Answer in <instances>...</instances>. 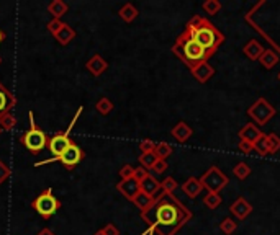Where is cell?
I'll return each instance as SVG.
<instances>
[{"mask_svg":"<svg viewBox=\"0 0 280 235\" xmlns=\"http://www.w3.org/2000/svg\"><path fill=\"white\" fill-rule=\"evenodd\" d=\"M169 196L171 199L164 198L159 199V203L152 204L151 216L142 214V219L152 224L159 235H174L188 219H192V212H188L179 201H175L172 195Z\"/></svg>","mask_w":280,"mask_h":235,"instance_id":"6da1fadb","label":"cell"},{"mask_svg":"<svg viewBox=\"0 0 280 235\" xmlns=\"http://www.w3.org/2000/svg\"><path fill=\"white\" fill-rule=\"evenodd\" d=\"M185 29L192 36V39L197 41V43L210 54V58L216 53V49L220 48L223 44V41H225L223 33L215 27V25L211 22H208L207 18L198 17V15H195V17L187 23Z\"/></svg>","mask_w":280,"mask_h":235,"instance_id":"7a4b0ae2","label":"cell"},{"mask_svg":"<svg viewBox=\"0 0 280 235\" xmlns=\"http://www.w3.org/2000/svg\"><path fill=\"white\" fill-rule=\"evenodd\" d=\"M172 51L175 53V56H179V58L184 60L188 69H193L200 62H208V59H210V54H208L197 41L192 39L187 29L177 38Z\"/></svg>","mask_w":280,"mask_h":235,"instance_id":"3957f363","label":"cell"},{"mask_svg":"<svg viewBox=\"0 0 280 235\" xmlns=\"http://www.w3.org/2000/svg\"><path fill=\"white\" fill-rule=\"evenodd\" d=\"M276 113H277L276 108H274L266 98H257L247 110L249 118H252V119L256 121V126L267 124V122L276 116Z\"/></svg>","mask_w":280,"mask_h":235,"instance_id":"277c9868","label":"cell"},{"mask_svg":"<svg viewBox=\"0 0 280 235\" xmlns=\"http://www.w3.org/2000/svg\"><path fill=\"white\" fill-rule=\"evenodd\" d=\"M203 188H207L208 193H220L228 185V178L218 167H211L202 178H198Z\"/></svg>","mask_w":280,"mask_h":235,"instance_id":"5b68a950","label":"cell"},{"mask_svg":"<svg viewBox=\"0 0 280 235\" xmlns=\"http://www.w3.org/2000/svg\"><path fill=\"white\" fill-rule=\"evenodd\" d=\"M59 206H61V203L54 198L53 190H49V188H48L46 191H43L41 195H39V196L33 201L35 211L39 212L43 217H46V219L53 216V214L59 209Z\"/></svg>","mask_w":280,"mask_h":235,"instance_id":"8992f818","label":"cell"},{"mask_svg":"<svg viewBox=\"0 0 280 235\" xmlns=\"http://www.w3.org/2000/svg\"><path fill=\"white\" fill-rule=\"evenodd\" d=\"M22 144L32 152H39L48 146V137L46 134L39 129V127L32 126V129L27 131L22 136Z\"/></svg>","mask_w":280,"mask_h":235,"instance_id":"52a82bcc","label":"cell"},{"mask_svg":"<svg viewBox=\"0 0 280 235\" xmlns=\"http://www.w3.org/2000/svg\"><path fill=\"white\" fill-rule=\"evenodd\" d=\"M84 158V152H82V149H80V147L77 146V144H70L68 149H66V152L61 157H58V160L63 163V165H66L68 168H72V167H75L77 165V163L82 160Z\"/></svg>","mask_w":280,"mask_h":235,"instance_id":"ba28073f","label":"cell"},{"mask_svg":"<svg viewBox=\"0 0 280 235\" xmlns=\"http://www.w3.org/2000/svg\"><path fill=\"white\" fill-rule=\"evenodd\" d=\"M72 144V141L69 139L68 134H58L54 137H51V139L48 141V147L51 150V154L56 155V158L61 157L66 152V149Z\"/></svg>","mask_w":280,"mask_h":235,"instance_id":"9c48e42d","label":"cell"},{"mask_svg":"<svg viewBox=\"0 0 280 235\" xmlns=\"http://www.w3.org/2000/svg\"><path fill=\"white\" fill-rule=\"evenodd\" d=\"M238 134H239V139L241 141H247V142H251V144H254L264 132L259 129V126H256L254 122H247V124H244L241 129H239Z\"/></svg>","mask_w":280,"mask_h":235,"instance_id":"30bf717a","label":"cell"},{"mask_svg":"<svg viewBox=\"0 0 280 235\" xmlns=\"http://www.w3.org/2000/svg\"><path fill=\"white\" fill-rule=\"evenodd\" d=\"M192 70V75L195 77L200 84H205V82H208L211 77H213V74H215V69L211 67L210 64L208 62H200V64H197L195 67L190 69Z\"/></svg>","mask_w":280,"mask_h":235,"instance_id":"8fae6325","label":"cell"},{"mask_svg":"<svg viewBox=\"0 0 280 235\" xmlns=\"http://www.w3.org/2000/svg\"><path fill=\"white\" fill-rule=\"evenodd\" d=\"M230 211H231L238 219H241V221H243V219H246L249 214L252 212V206H251V204H249L244 198H238L236 201L231 204Z\"/></svg>","mask_w":280,"mask_h":235,"instance_id":"7c38bea8","label":"cell"},{"mask_svg":"<svg viewBox=\"0 0 280 235\" xmlns=\"http://www.w3.org/2000/svg\"><path fill=\"white\" fill-rule=\"evenodd\" d=\"M243 53L246 54L251 60H259V58H261L262 53H264V48H262V44L259 43V41L251 39V41H247V43L244 44Z\"/></svg>","mask_w":280,"mask_h":235,"instance_id":"4fadbf2b","label":"cell"},{"mask_svg":"<svg viewBox=\"0 0 280 235\" xmlns=\"http://www.w3.org/2000/svg\"><path fill=\"white\" fill-rule=\"evenodd\" d=\"M140 188H141L142 193H146V195H149V196L154 198L156 193L161 190V183L157 181L156 178H152L151 175H147L144 180L140 183Z\"/></svg>","mask_w":280,"mask_h":235,"instance_id":"5bb4252c","label":"cell"},{"mask_svg":"<svg viewBox=\"0 0 280 235\" xmlns=\"http://www.w3.org/2000/svg\"><path fill=\"white\" fill-rule=\"evenodd\" d=\"M118 188H120V191L123 193L126 198H130V199H135V196L141 191L140 183L136 181V180H133V178H130V180H125Z\"/></svg>","mask_w":280,"mask_h":235,"instance_id":"9a60e30c","label":"cell"},{"mask_svg":"<svg viewBox=\"0 0 280 235\" xmlns=\"http://www.w3.org/2000/svg\"><path fill=\"white\" fill-rule=\"evenodd\" d=\"M182 190H184V193L187 196H190V198H197L198 195L202 193L203 190V186H202V183L198 178H188V180L184 183V186H182Z\"/></svg>","mask_w":280,"mask_h":235,"instance_id":"2e32d148","label":"cell"},{"mask_svg":"<svg viewBox=\"0 0 280 235\" xmlns=\"http://www.w3.org/2000/svg\"><path fill=\"white\" fill-rule=\"evenodd\" d=\"M13 103H15V98L8 93L5 87L0 85V116L7 113V111L12 108Z\"/></svg>","mask_w":280,"mask_h":235,"instance_id":"e0dca14e","label":"cell"},{"mask_svg":"<svg viewBox=\"0 0 280 235\" xmlns=\"http://www.w3.org/2000/svg\"><path fill=\"white\" fill-rule=\"evenodd\" d=\"M259 62H261L266 69H272V67H276L279 62V56L274 53L272 49H264L262 56L259 58Z\"/></svg>","mask_w":280,"mask_h":235,"instance_id":"ac0fdd59","label":"cell"},{"mask_svg":"<svg viewBox=\"0 0 280 235\" xmlns=\"http://www.w3.org/2000/svg\"><path fill=\"white\" fill-rule=\"evenodd\" d=\"M172 136H174L179 142H185L188 137L192 136V129L185 124V122H179V124L172 129Z\"/></svg>","mask_w":280,"mask_h":235,"instance_id":"d6986e66","label":"cell"},{"mask_svg":"<svg viewBox=\"0 0 280 235\" xmlns=\"http://www.w3.org/2000/svg\"><path fill=\"white\" fill-rule=\"evenodd\" d=\"M133 201L136 203V206H138L140 209H142V211H147V209H149L152 204H154V198L149 196V195H146V193L140 191L138 195L135 196Z\"/></svg>","mask_w":280,"mask_h":235,"instance_id":"ffe728a7","label":"cell"},{"mask_svg":"<svg viewBox=\"0 0 280 235\" xmlns=\"http://www.w3.org/2000/svg\"><path fill=\"white\" fill-rule=\"evenodd\" d=\"M203 203H205V206L208 209H216L220 207V204L223 203V199L220 196V193H207L205 199H203Z\"/></svg>","mask_w":280,"mask_h":235,"instance_id":"44dd1931","label":"cell"},{"mask_svg":"<svg viewBox=\"0 0 280 235\" xmlns=\"http://www.w3.org/2000/svg\"><path fill=\"white\" fill-rule=\"evenodd\" d=\"M233 173H234V176L239 178V180H246V178L251 175V167L244 162H239L238 165L233 168Z\"/></svg>","mask_w":280,"mask_h":235,"instance_id":"7402d4cb","label":"cell"},{"mask_svg":"<svg viewBox=\"0 0 280 235\" xmlns=\"http://www.w3.org/2000/svg\"><path fill=\"white\" fill-rule=\"evenodd\" d=\"M202 8H203V12L208 15H216V13H220V10H221V2L220 0H207V2L202 3Z\"/></svg>","mask_w":280,"mask_h":235,"instance_id":"603a6c76","label":"cell"},{"mask_svg":"<svg viewBox=\"0 0 280 235\" xmlns=\"http://www.w3.org/2000/svg\"><path fill=\"white\" fill-rule=\"evenodd\" d=\"M154 154L159 160H166V158L172 154V147L169 144H166V142H162V144H156Z\"/></svg>","mask_w":280,"mask_h":235,"instance_id":"cb8c5ba5","label":"cell"},{"mask_svg":"<svg viewBox=\"0 0 280 235\" xmlns=\"http://www.w3.org/2000/svg\"><path fill=\"white\" fill-rule=\"evenodd\" d=\"M220 229H221V232L223 234H226V235H231L236 232V229H238V224L234 219H230V217H226V219H223L221 224H220Z\"/></svg>","mask_w":280,"mask_h":235,"instance_id":"d4e9b609","label":"cell"},{"mask_svg":"<svg viewBox=\"0 0 280 235\" xmlns=\"http://www.w3.org/2000/svg\"><path fill=\"white\" fill-rule=\"evenodd\" d=\"M254 149H256L257 154L262 155V157L269 154V146H267V137H266V134H262L256 142H254Z\"/></svg>","mask_w":280,"mask_h":235,"instance_id":"484cf974","label":"cell"},{"mask_svg":"<svg viewBox=\"0 0 280 235\" xmlns=\"http://www.w3.org/2000/svg\"><path fill=\"white\" fill-rule=\"evenodd\" d=\"M267 137V146H269V154H276L280 150V137L277 134H266Z\"/></svg>","mask_w":280,"mask_h":235,"instance_id":"4316f807","label":"cell"},{"mask_svg":"<svg viewBox=\"0 0 280 235\" xmlns=\"http://www.w3.org/2000/svg\"><path fill=\"white\" fill-rule=\"evenodd\" d=\"M157 160H159V158L156 157L154 152H151V154H142V157H140V162L142 163L144 168H152Z\"/></svg>","mask_w":280,"mask_h":235,"instance_id":"83f0119b","label":"cell"},{"mask_svg":"<svg viewBox=\"0 0 280 235\" xmlns=\"http://www.w3.org/2000/svg\"><path fill=\"white\" fill-rule=\"evenodd\" d=\"M72 36H74V31H72V29H70L69 27H66V25L58 31V38H59V41H61L63 44L69 43L70 38H72Z\"/></svg>","mask_w":280,"mask_h":235,"instance_id":"f1b7e54d","label":"cell"},{"mask_svg":"<svg viewBox=\"0 0 280 235\" xmlns=\"http://www.w3.org/2000/svg\"><path fill=\"white\" fill-rule=\"evenodd\" d=\"M161 188H162V191L166 193V195H172V193H174V190L177 188V183H175V180L174 178H166L164 181L161 183Z\"/></svg>","mask_w":280,"mask_h":235,"instance_id":"f546056e","label":"cell"},{"mask_svg":"<svg viewBox=\"0 0 280 235\" xmlns=\"http://www.w3.org/2000/svg\"><path fill=\"white\" fill-rule=\"evenodd\" d=\"M136 15H138V12H136V8L131 7V5H125V7L121 8V17H123L126 22H131V20H135Z\"/></svg>","mask_w":280,"mask_h":235,"instance_id":"4dcf8cb0","label":"cell"},{"mask_svg":"<svg viewBox=\"0 0 280 235\" xmlns=\"http://www.w3.org/2000/svg\"><path fill=\"white\" fill-rule=\"evenodd\" d=\"M66 10H68V7L63 3V2H53L49 5V12L54 15V17H61L63 13H66Z\"/></svg>","mask_w":280,"mask_h":235,"instance_id":"1f68e13d","label":"cell"},{"mask_svg":"<svg viewBox=\"0 0 280 235\" xmlns=\"http://www.w3.org/2000/svg\"><path fill=\"white\" fill-rule=\"evenodd\" d=\"M105 67H106V64H105V62H102V60H100L99 58H95L94 60H90V62H89V69H90V70H94L95 74H99L100 70H104Z\"/></svg>","mask_w":280,"mask_h":235,"instance_id":"d6a6232c","label":"cell"},{"mask_svg":"<svg viewBox=\"0 0 280 235\" xmlns=\"http://www.w3.org/2000/svg\"><path fill=\"white\" fill-rule=\"evenodd\" d=\"M140 147H141L142 154H151V152H154L156 144H154V142H152V141H142Z\"/></svg>","mask_w":280,"mask_h":235,"instance_id":"836d02e7","label":"cell"},{"mask_svg":"<svg viewBox=\"0 0 280 235\" xmlns=\"http://www.w3.org/2000/svg\"><path fill=\"white\" fill-rule=\"evenodd\" d=\"M147 176V172H146V168H135V173H133V180H136L138 183H141L144 178Z\"/></svg>","mask_w":280,"mask_h":235,"instance_id":"e575fe53","label":"cell"},{"mask_svg":"<svg viewBox=\"0 0 280 235\" xmlns=\"http://www.w3.org/2000/svg\"><path fill=\"white\" fill-rule=\"evenodd\" d=\"M239 150L243 152V154H249V152L254 150V144L247 141H239Z\"/></svg>","mask_w":280,"mask_h":235,"instance_id":"d590c367","label":"cell"},{"mask_svg":"<svg viewBox=\"0 0 280 235\" xmlns=\"http://www.w3.org/2000/svg\"><path fill=\"white\" fill-rule=\"evenodd\" d=\"M133 173H135V168L126 165L123 167V170H121V178H123V180H130V178H133Z\"/></svg>","mask_w":280,"mask_h":235,"instance_id":"8d00e7d4","label":"cell"},{"mask_svg":"<svg viewBox=\"0 0 280 235\" xmlns=\"http://www.w3.org/2000/svg\"><path fill=\"white\" fill-rule=\"evenodd\" d=\"M166 168H167L166 160H157V162L154 163V167H152V170H154L156 173H164Z\"/></svg>","mask_w":280,"mask_h":235,"instance_id":"74e56055","label":"cell"},{"mask_svg":"<svg viewBox=\"0 0 280 235\" xmlns=\"http://www.w3.org/2000/svg\"><path fill=\"white\" fill-rule=\"evenodd\" d=\"M99 110L102 111V113H108V111L111 110V103L108 100H100L99 103Z\"/></svg>","mask_w":280,"mask_h":235,"instance_id":"f35d334b","label":"cell"},{"mask_svg":"<svg viewBox=\"0 0 280 235\" xmlns=\"http://www.w3.org/2000/svg\"><path fill=\"white\" fill-rule=\"evenodd\" d=\"M2 122H3V127H5V129H10V127L15 124V118H13V116H3V118H2Z\"/></svg>","mask_w":280,"mask_h":235,"instance_id":"ab89813d","label":"cell"},{"mask_svg":"<svg viewBox=\"0 0 280 235\" xmlns=\"http://www.w3.org/2000/svg\"><path fill=\"white\" fill-rule=\"evenodd\" d=\"M102 234L104 235H118V231H116L113 226H106L104 231H102Z\"/></svg>","mask_w":280,"mask_h":235,"instance_id":"60d3db41","label":"cell"},{"mask_svg":"<svg viewBox=\"0 0 280 235\" xmlns=\"http://www.w3.org/2000/svg\"><path fill=\"white\" fill-rule=\"evenodd\" d=\"M48 27H49V29H51V31L58 33V31H59V29H61V28H63V27H64V25H61L59 22H51V23L48 25Z\"/></svg>","mask_w":280,"mask_h":235,"instance_id":"b9f144b4","label":"cell"},{"mask_svg":"<svg viewBox=\"0 0 280 235\" xmlns=\"http://www.w3.org/2000/svg\"><path fill=\"white\" fill-rule=\"evenodd\" d=\"M38 235H54L53 232H49V231H43L41 234H38Z\"/></svg>","mask_w":280,"mask_h":235,"instance_id":"7bdbcfd3","label":"cell"},{"mask_svg":"<svg viewBox=\"0 0 280 235\" xmlns=\"http://www.w3.org/2000/svg\"><path fill=\"white\" fill-rule=\"evenodd\" d=\"M2 41H3V33L0 31V43H2Z\"/></svg>","mask_w":280,"mask_h":235,"instance_id":"ee69618b","label":"cell"},{"mask_svg":"<svg viewBox=\"0 0 280 235\" xmlns=\"http://www.w3.org/2000/svg\"><path fill=\"white\" fill-rule=\"evenodd\" d=\"M97 235H104V234H102V232H99V234H97Z\"/></svg>","mask_w":280,"mask_h":235,"instance_id":"f6af8a7d","label":"cell"},{"mask_svg":"<svg viewBox=\"0 0 280 235\" xmlns=\"http://www.w3.org/2000/svg\"><path fill=\"white\" fill-rule=\"evenodd\" d=\"M279 80H280V74H279Z\"/></svg>","mask_w":280,"mask_h":235,"instance_id":"bcb514c9","label":"cell"}]
</instances>
